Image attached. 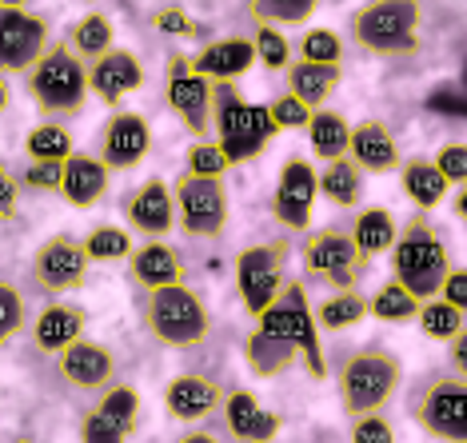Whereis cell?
<instances>
[{
    "mask_svg": "<svg viewBox=\"0 0 467 443\" xmlns=\"http://www.w3.org/2000/svg\"><path fill=\"white\" fill-rule=\"evenodd\" d=\"M152 152V129L140 112L112 108V116L97 132V160L109 172H132L144 156Z\"/></svg>",
    "mask_w": 467,
    "mask_h": 443,
    "instance_id": "16",
    "label": "cell"
},
{
    "mask_svg": "<svg viewBox=\"0 0 467 443\" xmlns=\"http://www.w3.org/2000/svg\"><path fill=\"white\" fill-rule=\"evenodd\" d=\"M188 60H192V72H196V77H204L208 84H236L244 72L256 65L248 36L208 40V45L200 48L196 57H188Z\"/></svg>",
    "mask_w": 467,
    "mask_h": 443,
    "instance_id": "26",
    "label": "cell"
},
{
    "mask_svg": "<svg viewBox=\"0 0 467 443\" xmlns=\"http://www.w3.org/2000/svg\"><path fill=\"white\" fill-rule=\"evenodd\" d=\"M348 160H352L359 172L368 176H388L400 172V144L396 136L388 132L384 120H364L352 124V136H348Z\"/></svg>",
    "mask_w": 467,
    "mask_h": 443,
    "instance_id": "24",
    "label": "cell"
},
{
    "mask_svg": "<svg viewBox=\"0 0 467 443\" xmlns=\"http://www.w3.org/2000/svg\"><path fill=\"white\" fill-rule=\"evenodd\" d=\"M288 256H292V240L288 236L260 240V244H248L244 252H236V260H232V276H236L240 304H244V312H248L252 320H256L275 295H280Z\"/></svg>",
    "mask_w": 467,
    "mask_h": 443,
    "instance_id": "8",
    "label": "cell"
},
{
    "mask_svg": "<svg viewBox=\"0 0 467 443\" xmlns=\"http://www.w3.org/2000/svg\"><path fill=\"white\" fill-rule=\"evenodd\" d=\"M388 256H391V283H400L416 304L440 300L443 276L451 272V252L443 244L440 228L431 224V216L416 212L403 220Z\"/></svg>",
    "mask_w": 467,
    "mask_h": 443,
    "instance_id": "1",
    "label": "cell"
},
{
    "mask_svg": "<svg viewBox=\"0 0 467 443\" xmlns=\"http://www.w3.org/2000/svg\"><path fill=\"white\" fill-rule=\"evenodd\" d=\"M8 104H13V92H8V77H0V112H8Z\"/></svg>",
    "mask_w": 467,
    "mask_h": 443,
    "instance_id": "56",
    "label": "cell"
},
{
    "mask_svg": "<svg viewBox=\"0 0 467 443\" xmlns=\"http://www.w3.org/2000/svg\"><path fill=\"white\" fill-rule=\"evenodd\" d=\"M80 443H129V436H124L120 428H112L104 416H97V411H84L80 416Z\"/></svg>",
    "mask_w": 467,
    "mask_h": 443,
    "instance_id": "49",
    "label": "cell"
},
{
    "mask_svg": "<svg viewBox=\"0 0 467 443\" xmlns=\"http://www.w3.org/2000/svg\"><path fill=\"white\" fill-rule=\"evenodd\" d=\"M25 92L36 104L40 120H77L88 108V68L80 65L72 52L60 45H48L45 57L28 68L25 77Z\"/></svg>",
    "mask_w": 467,
    "mask_h": 443,
    "instance_id": "3",
    "label": "cell"
},
{
    "mask_svg": "<svg viewBox=\"0 0 467 443\" xmlns=\"http://www.w3.org/2000/svg\"><path fill=\"white\" fill-rule=\"evenodd\" d=\"M316 208V168L307 156H288L280 168V180L272 192V220L284 236H304Z\"/></svg>",
    "mask_w": 467,
    "mask_h": 443,
    "instance_id": "14",
    "label": "cell"
},
{
    "mask_svg": "<svg viewBox=\"0 0 467 443\" xmlns=\"http://www.w3.org/2000/svg\"><path fill=\"white\" fill-rule=\"evenodd\" d=\"M364 315H368V295L352 288V292H332L320 308L312 312V320H316V332H348V328H356Z\"/></svg>",
    "mask_w": 467,
    "mask_h": 443,
    "instance_id": "35",
    "label": "cell"
},
{
    "mask_svg": "<svg viewBox=\"0 0 467 443\" xmlns=\"http://www.w3.org/2000/svg\"><path fill=\"white\" fill-rule=\"evenodd\" d=\"M220 416H224V431L236 443H272L284 428V419L264 407L248 387H224Z\"/></svg>",
    "mask_w": 467,
    "mask_h": 443,
    "instance_id": "18",
    "label": "cell"
},
{
    "mask_svg": "<svg viewBox=\"0 0 467 443\" xmlns=\"http://www.w3.org/2000/svg\"><path fill=\"white\" fill-rule=\"evenodd\" d=\"M396 216H391V208H359V212L352 216V224H348V236H352V248L364 256L368 263L376 256H384V252H391V244H396Z\"/></svg>",
    "mask_w": 467,
    "mask_h": 443,
    "instance_id": "27",
    "label": "cell"
},
{
    "mask_svg": "<svg viewBox=\"0 0 467 443\" xmlns=\"http://www.w3.org/2000/svg\"><path fill=\"white\" fill-rule=\"evenodd\" d=\"M316 196H324L327 204L336 208H359V196H364V172L348 160H332L324 164V172H316Z\"/></svg>",
    "mask_w": 467,
    "mask_h": 443,
    "instance_id": "33",
    "label": "cell"
},
{
    "mask_svg": "<svg viewBox=\"0 0 467 443\" xmlns=\"http://www.w3.org/2000/svg\"><path fill=\"white\" fill-rule=\"evenodd\" d=\"M220 399H224V387L200 372L172 376L164 384V411L176 424H200V419H208L212 411H220Z\"/></svg>",
    "mask_w": 467,
    "mask_h": 443,
    "instance_id": "20",
    "label": "cell"
},
{
    "mask_svg": "<svg viewBox=\"0 0 467 443\" xmlns=\"http://www.w3.org/2000/svg\"><path fill=\"white\" fill-rule=\"evenodd\" d=\"M455 216L467 220V184L460 188V192H455Z\"/></svg>",
    "mask_w": 467,
    "mask_h": 443,
    "instance_id": "55",
    "label": "cell"
},
{
    "mask_svg": "<svg viewBox=\"0 0 467 443\" xmlns=\"http://www.w3.org/2000/svg\"><path fill=\"white\" fill-rule=\"evenodd\" d=\"M48 45V25L33 8L0 0V77H28Z\"/></svg>",
    "mask_w": 467,
    "mask_h": 443,
    "instance_id": "13",
    "label": "cell"
},
{
    "mask_svg": "<svg viewBox=\"0 0 467 443\" xmlns=\"http://www.w3.org/2000/svg\"><path fill=\"white\" fill-rule=\"evenodd\" d=\"M176 443H220L216 431H208V428H192V431H184Z\"/></svg>",
    "mask_w": 467,
    "mask_h": 443,
    "instance_id": "54",
    "label": "cell"
},
{
    "mask_svg": "<svg viewBox=\"0 0 467 443\" xmlns=\"http://www.w3.org/2000/svg\"><path fill=\"white\" fill-rule=\"evenodd\" d=\"M184 172L188 176H208V180H224L228 164L224 156H220V148L212 140H192L184 152Z\"/></svg>",
    "mask_w": 467,
    "mask_h": 443,
    "instance_id": "45",
    "label": "cell"
},
{
    "mask_svg": "<svg viewBox=\"0 0 467 443\" xmlns=\"http://www.w3.org/2000/svg\"><path fill=\"white\" fill-rule=\"evenodd\" d=\"M348 443H396V431H391L384 416H359V419H352Z\"/></svg>",
    "mask_w": 467,
    "mask_h": 443,
    "instance_id": "48",
    "label": "cell"
},
{
    "mask_svg": "<svg viewBox=\"0 0 467 443\" xmlns=\"http://www.w3.org/2000/svg\"><path fill=\"white\" fill-rule=\"evenodd\" d=\"M252 45V57H256V65H264L268 72H288L292 65V40L280 33V28H260L248 36Z\"/></svg>",
    "mask_w": 467,
    "mask_h": 443,
    "instance_id": "42",
    "label": "cell"
},
{
    "mask_svg": "<svg viewBox=\"0 0 467 443\" xmlns=\"http://www.w3.org/2000/svg\"><path fill=\"white\" fill-rule=\"evenodd\" d=\"M256 332L272 335V340H284L296 355L304 360V367L316 379L327 376V360H324V347H320V332H316L312 320V304H307V288L304 280H284L280 295L256 315Z\"/></svg>",
    "mask_w": 467,
    "mask_h": 443,
    "instance_id": "6",
    "label": "cell"
},
{
    "mask_svg": "<svg viewBox=\"0 0 467 443\" xmlns=\"http://www.w3.org/2000/svg\"><path fill=\"white\" fill-rule=\"evenodd\" d=\"M72 152H77V148H72V132L65 129V124L40 120L36 129L25 136V156H28V164H65Z\"/></svg>",
    "mask_w": 467,
    "mask_h": 443,
    "instance_id": "36",
    "label": "cell"
},
{
    "mask_svg": "<svg viewBox=\"0 0 467 443\" xmlns=\"http://www.w3.org/2000/svg\"><path fill=\"white\" fill-rule=\"evenodd\" d=\"M288 92L296 100L304 104V108H324V100L332 97L339 88V80H344V68H320V65H304V60H292L288 65Z\"/></svg>",
    "mask_w": 467,
    "mask_h": 443,
    "instance_id": "29",
    "label": "cell"
},
{
    "mask_svg": "<svg viewBox=\"0 0 467 443\" xmlns=\"http://www.w3.org/2000/svg\"><path fill=\"white\" fill-rule=\"evenodd\" d=\"M92 411L109 419L112 428H120L129 439L140 431V392H136L132 384H109L97 396V407Z\"/></svg>",
    "mask_w": 467,
    "mask_h": 443,
    "instance_id": "34",
    "label": "cell"
},
{
    "mask_svg": "<svg viewBox=\"0 0 467 443\" xmlns=\"http://www.w3.org/2000/svg\"><path fill=\"white\" fill-rule=\"evenodd\" d=\"M435 172L448 180V188H463L467 184V144H443L440 152H435Z\"/></svg>",
    "mask_w": 467,
    "mask_h": 443,
    "instance_id": "47",
    "label": "cell"
},
{
    "mask_svg": "<svg viewBox=\"0 0 467 443\" xmlns=\"http://www.w3.org/2000/svg\"><path fill=\"white\" fill-rule=\"evenodd\" d=\"M13 443H33V439H28V436H16V439H13Z\"/></svg>",
    "mask_w": 467,
    "mask_h": 443,
    "instance_id": "57",
    "label": "cell"
},
{
    "mask_svg": "<svg viewBox=\"0 0 467 443\" xmlns=\"http://www.w3.org/2000/svg\"><path fill=\"white\" fill-rule=\"evenodd\" d=\"M172 188L176 224L192 240H220L228 228V188L224 180H208V176L180 172Z\"/></svg>",
    "mask_w": 467,
    "mask_h": 443,
    "instance_id": "9",
    "label": "cell"
},
{
    "mask_svg": "<svg viewBox=\"0 0 467 443\" xmlns=\"http://www.w3.org/2000/svg\"><path fill=\"white\" fill-rule=\"evenodd\" d=\"M60 45H65L72 57H77L80 65L88 68V65H97L104 52H112V48H116V28H112V20L104 16V13H88V16L72 20Z\"/></svg>",
    "mask_w": 467,
    "mask_h": 443,
    "instance_id": "28",
    "label": "cell"
},
{
    "mask_svg": "<svg viewBox=\"0 0 467 443\" xmlns=\"http://www.w3.org/2000/svg\"><path fill=\"white\" fill-rule=\"evenodd\" d=\"M144 328L156 344L176 347V352H188V347H200L212 332V315L208 304L188 288V283H176V288H161L144 295Z\"/></svg>",
    "mask_w": 467,
    "mask_h": 443,
    "instance_id": "7",
    "label": "cell"
},
{
    "mask_svg": "<svg viewBox=\"0 0 467 443\" xmlns=\"http://www.w3.org/2000/svg\"><path fill=\"white\" fill-rule=\"evenodd\" d=\"M304 132H307V144H312V152L320 156L324 164L344 160V156H348V136H352V124L344 120V112L316 108Z\"/></svg>",
    "mask_w": 467,
    "mask_h": 443,
    "instance_id": "32",
    "label": "cell"
},
{
    "mask_svg": "<svg viewBox=\"0 0 467 443\" xmlns=\"http://www.w3.org/2000/svg\"><path fill=\"white\" fill-rule=\"evenodd\" d=\"M416 312H420V304L400 283H379L368 300V315L379 324H416Z\"/></svg>",
    "mask_w": 467,
    "mask_h": 443,
    "instance_id": "38",
    "label": "cell"
},
{
    "mask_svg": "<svg viewBox=\"0 0 467 443\" xmlns=\"http://www.w3.org/2000/svg\"><path fill=\"white\" fill-rule=\"evenodd\" d=\"M440 300L455 312H467V272L463 268H451L443 276V288H440Z\"/></svg>",
    "mask_w": 467,
    "mask_h": 443,
    "instance_id": "51",
    "label": "cell"
},
{
    "mask_svg": "<svg viewBox=\"0 0 467 443\" xmlns=\"http://www.w3.org/2000/svg\"><path fill=\"white\" fill-rule=\"evenodd\" d=\"M400 188L408 192V200L416 204V212H423V216L448 200V180L435 172L431 160H420V156L400 164Z\"/></svg>",
    "mask_w": 467,
    "mask_h": 443,
    "instance_id": "31",
    "label": "cell"
},
{
    "mask_svg": "<svg viewBox=\"0 0 467 443\" xmlns=\"http://www.w3.org/2000/svg\"><path fill=\"white\" fill-rule=\"evenodd\" d=\"M304 272L312 280L336 283V292H352L368 276V260L352 248L344 224H327L304 236Z\"/></svg>",
    "mask_w": 467,
    "mask_h": 443,
    "instance_id": "11",
    "label": "cell"
},
{
    "mask_svg": "<svg viewBox=\"0 0 467 443\" xmlns=\"http://www.w3.org/2000/svg\"><path fill=\"white\" fill-rule=\"evenodd\" d=\"M268 120L275 132H304L307 120H312V108H304L292 92H280V97L268 104Z\"/></svg>",
    "mask_w": 467,
    "mask_h": 443,
    "instance_id": "46",
    "label": "cell"
},
{
    "mask_svg": "<svg viewBox=\"0 0 467 443\" xmlns=\"http://www.w3.org/2000/svg\"><path fill=\"white\" fill-rule=\"evenodd\" d=\"M420 16L423 8L416 0H376V5L356 8L348 33L359 52L403 60L420 52Z\"/></svg>",
    "mask_w": 467,
    "mask_h": 443,
    "instance_id": "5",
    "label": "cell"
},
{
    "mask_svg": "<svg viewBox=\"0 0 467 443\" xmlns=\"http://www.w3.org/2000/svg\"><path fill=\"white\" fill-rule=\"evenodd\" d=\"M84 328H88V312L80 304L48 300L33 320V347L40 355H60L65 347L84 340Z\"/></svg>",
    "mask_w": 467,
    "mask_h": 443,
    "instance_id": "23",
    "label": "cell"
},
{
    "mask_svg": "<svg viewBox=\"0 0 467 443\" xmlns=\"http://www.w3.org/2000/svg\"><path fill=\"white\" fill-rule=\"evenodd\" d=\"M120 216L132 236L140 240H164L176 228V208H172V188L164 176H148L120 200Z\"/></svg>",
    "mask_w": 467,
    "mask_h": 443,
    "instance_id": "17",
    "label": "cell"
},
{
    "mask_svg": "<svg viewBox=\"0 0 467 443\" xmlns=\"http://www.w3.org/2000/svg\"><path fill=\"white\" fill-rule=\"evenodd\" d=\"M248 16L256 20L260 28H275V25H304V20L316 16L312 0H252Z\"/></svg>",
    "mask_w": 467,
    "mask_h": 443,
    "instance_id": "40",
    "label": "cell"
},
{
    "mask_svg": "<svg viewBox=\"0 0 467 443\" xmlns=\"http://www.w3.org/2000/svg\"><path fill=\"white\" fill-rule=\"evenodd\" d=\"M129 263V276L136 288L144 292H161V288H176V283L188 280V263L184 256L164 244V240H140V244L132 248V256L124 260Z\"/></svg>",
    "mask_w": 467,
    "mask_h": 443,
    "instance_id": "21",
    "label": "cell"
},
{
    "mask_svg": "<svg viewBox=\"0 0 467 443\" xmlns=\"http://www.w3.org/2000/svg\"><path fill=\"white\" fill-rule=\"evenodd\" d=\"M403 364L400 355L384 352V347H356L336 372L339 387V407L348 419L359 416H379V407L400 392Z\"/></svg>",
    "mask_w": 467,
    "mask_h": 443,
    "instance_id": "4",
    "label": "cell"
},
{
    "mask_svg": "<svg viewBox=\"0 0 467 443\" xmlns=\"http://www.w3.org/2000/svg\"><path fill=\"white\" fill-rule=\"evenodd\" d=\"M88 268L92 263L84 260L80 240L68 236V232L48 236L45 244L33 252V280L45 295H65V292L84 288V283H88Z\"/></svg>",
    "mask_w": 467,
    "mask_h": 443,
    "instance_id": "15",
    "label": "cell"
},
{
    "mask_svg": "<svg viewBox=\"0 0 467 443\" xmlns=\"http://www.w3.org/2000/svg\"><path fill=\"white\" fill-rule=\"evenodd\" d=\"M240 352H244V364H248V372H256V376H264V379H275V376L292 372V367L300 364V355H296L288 344H284V340H272V335H264V332H256V328L244 335Z\"/></svg>",
    "mask_w": 467,
    "mask_h": 443,
    "instance_id": "30",
    "label": "cell"
},
{
    "mask_svg": "<svg viewBox=\"0 0 467 443\" xmlns=\"http://www.w3.org/2000/svg\"><path fill=\"white\" fill-rule=\"evenodd\" d=\"M416 324H420V332L428 335V340H443V344H448L451 335L467 332V315H463V312H455V308H448L443 300H428V304H420Z\"/></svg>",
    "mask_w": 467,
    "mask_h": 443,
    "instance_id": "41",
    "label": "cell"
},
{
    "mask_svg": "<svg viewBox=\"0 0 467 443\" xmlns=\"http://www.w3.org/2000/svg\"><path fill=\"white\" fill-rule=\"evenodd\" d=\"M112 184V172L104 168L92 152H72L65 164H60V192L65 196V204L80 208V212H88V208H97L104 192H109Z\"/></svg>",
    "mask_w": 467,
    "mask_h": 443,
    "instance_id": "25",
    "label": "cell"
},
{
    "mask_svg": "<svg viewBox=\"0 0 467 443\" xmlns=\"http://www.w3.org/2000/svg\"><path fill=\"white\" fill-rule=\"evenodd\" d=\"M57 376L72 392H104L116 379V355L100 340H77L57 355Z\"/></svg>",
    "mask_w": 467,
    "mask_h": 443,
    "instance_id": "19",
    "label": "cell"
},
{
    "mask_svg": "<svg viewBox=\"0 0 467 443\" xmlns=\"http://www.w3.org/2000/svg\"><path fill=\"white\" fill-rule=\"evenodd\" d=\"M16 180L28 192H60V164H25Z\"/></svg>",
    "mask_w": 467,
    "mask_h": 443,
    "instance_id": "50",
    "label": "cell"
},
{
    "mask_svg": "<svg viewBox=\"0 0 467 443\" xmlns=\"http://www.w3.org/2000/svg\"><path fill=\"white\" fill-rule=\"evenodd\" d=\"M20 180H16V172L8 164H0V220H8L16 212V204H20Z\"/></svg>",
    "mask_w": 467,
    "mask_h": 443,
    "instance_id": "52",
    "label": "cell"
},
{
    "mask_svg": "<svg viewBox=\"0 0 467 443\" xmlns=\"http://www.w3.org/2000/svg\"><path fill=\"white\" fill-rule=\"evenodd\" d=\"M411 419L443 443L467 439V384L455 376H428L411 396Z\"/></svg>",
    "mask_w": 467,
    "mask_h": 443,
    "instance_id": "10",
    "label": "cell"
},
{
    "mask_svg": "<svg viewBox=\"0 0 467 443\" xmlns=\"http://www.w3.org/2000/svg\"><path fill=\"white\" fill-rule=\"evenodd\" d=\"M164 100L172 116L192 132V140H212V84L192 72L188 52L164 60Z\"/></svg>",
    "mask_w": 467,
    "mask_h": 443,
    "instance_id": "12",
    "label": "cell"
},
{
    "mask_svg": "<svg viewBox=\"0 0 467 443\" xmlns=\"http://www.w3.org/2000/svg\"><path fill=\"white\" fill-rule=\"evenodd\" d=\"M140 84H144V65L132 48H112L97 65H88V97H97L109 108H116Z\"/></svg>",
    "mask_w": 467,
    "mask_h": 443,
    "instance_id": "22",
    "label": "cell"
},
{
    "mask_svg": "<svg viewBox=\"0 0 467 443\" xmlns=\"http://www.w3.org/2000/svg\"><path fill=\"white\" fill-rule=\"evenodd\" d=\"M448 360H451V376L467 379V332H460V335H451L448 340Z\"/></svg>",
    "mask_w": 467,
    "mask_h": 443,
    "instance_id": "53",
    "label": "cell"
},
{
    "mask_svg": "<svg viewBox=\"0 0 467 443\" xmlns=\"http://www.w3.org/2000/svg\"><path fill=\"white\" fill-rule=\"evenodd\" d=\"M275 136L268 104H248L236 84H212V144L228 168L252 164Z\"/></svg>",
    "mask_w": 467,
    "mask_h": 443,
    "instance_id": "2",
    "label": "cell"
},
{
    "mask_svg": "<svg viewBox=\"0 0 467 443\" xmlns=\"http://www.w3.org/2000/svg\"><path fill=\"white\" fill-rule=\"evenodd\" d=\"M292 52L304 65H320V68L344 65V40H339V33H332V28H307Z\"/></svg>",
    "mask_w": 467,
    "mask_h": 443,
    "instance_id": "39",
    "label": "cell"
},
{
    "mask_svg": "<svg viewBox=\"0 0 467 443\" xmlns=\"http://www.w3.org/2000/svg\"><path fill=\"white\" fill-rule=\"evenodd\" d=\"M80 248H84V260L88 263H120V260L132 256L136 240H132L129 228L97 224V228H88V236L80 240Z\"/></svg>",
    "mask_w": 467,
    "mask_h": 443,
    "instance_id": "37",
    "label": "cell"
},
{
    "mask_svg": "<svg viewBox=\"0 0 467 443\" xmlns=\"http://www.w3.org/2000/svg\"><path fill=\"white\" fill-rule=\"evenodd\" d=\"M28 324V300L25 292L16 288V283L0 280V347H5L8 340H16L20 332H25Z\"/></svg>",
    "mask_w": 467,
    "mask_h": 443,
    "instance_id": "43",
    "label": "cell"
},
{
    "mask_svg": "<svg viewBox=\"0 0 467 443\" xmlns=\"http://www.w3.org/2000/svg\"><path fill=\"white\" fill-rule=\"evenodd\" d=\"M152 28L161 36H176V40H200L204 36V25H200L196 16H188V8H180V5L152 8Z\"/></svg>",
    "mask_w": 467,
    "mask_h": 443,
    "instance_id": "44",
    "label": "cell"
}]
</instances>
